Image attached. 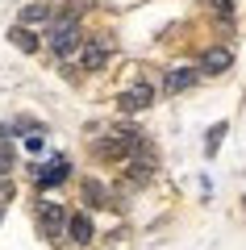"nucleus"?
Wrapping results in <instances>:
<instances>
[{
    "label": "nucleus",
    "instance_id": "nucleus-1",
    "mask_svg": "<svg viewBox=\"0 0 246 250\" xmlns=\"http://www.w3.org/2000/svg\"><path fill=\"white\" fill-rule=\"evenodd\" d=\"M50 50L59 54V59H71V54L79 59L84 42H79V29H75V21H63V25H54V34H50Z\"/></svg>",
    "mask_w": 246,
    "mask_h": 250
},
{
    "label": "nucleus",
    "instance_id": "nucleus-2",
    "mask_svg": "<svg viewBox=\"0 0 246 250\" xmlns=\"http://www.w3.org/2000/svg\"><path fill=\"white\" fill-rule=\"evenodd\" d=\"M138 142H142V138L134 134V129H121V134L105 138V142L96 146V154H100V159H125V154H134V150H138Z\"/></svg>",
    "mask_w": 246,
    "mask_h": 250
},
{
    "label": "nucleus",
    "instance_id": "nucleus-3",
    "mask_svg": "<svg viewBox=\"0 0 246 250\" xmlns=\"http://www.w3.org/2000/svg\"><path fill=\"white\" fill-rule=\"evenodd\" d=\"M109 54H113V46H109V38H92V42H84V50H79V71H100L109 62Z\"/></svg>",
    "mask_w": 246,
    "mask_h": 250
},
{
    "label": "nucleus",
    "instance_id": "nucleus-4",
    "mask_svg": "<svg viewBox=\"0 0 246 250\" xmlns=\"http://www.w3.org/2000/svg\"><path fill=\"white\" fill-rule=\"evenodd\" d=\"M150 100H155V88L150 83H134L130 92L117 96V104H121V113H142V108H150Z\"/></svg>",
    "mask_w": 246,
    "mask_h": 250
},
{
    "label": "nucleus",
    "instance_id": "nucleus-5",
    "mask_svg": "<svg viewBox=\"0 0 246 250\" xmlns=\"http://www.w3.org/2000/svg\"><path fill=\"white\" fill-rule=\"evenodd\" d=\"M38 217H42L46 238H63V229H67V221H71V217L63 213V205H54V200H46V205L38 208Z\"/></svg>",
    "mask_w": 246,
    "mask_h": 250
},
{
    "label": "nucleus",
    "instance_id": "nucleus-6",
    "mask_svg": "<svg viewBox=\"0 0 246 250\" xmlns=\"http://www.w3.org/2000/svg\"><path fill=\"white\" fill-rule=\"evenodd\" d=\"M67 171H71L67 159H50V163H42V167H34V184L54 188V184H63V179H67Z\"/></svg>",
    "mask_w": 246,
    "mask_h": 250
},
{
    "label": "nucleus",
    "instance_id": "nucleus-7",
    "mask_svg": "<svg viewBox=\"0 0 246 250\" xmlns=\"http://www.w3.org/2000/svg\"><path fill=\"white\" fill-rule=\"evenodd\" d=\"M201 75H204V71H196V67H171V71H167V80H163V88H167L171 96H176V92H188L196 80H201Z\"/></svg>",
    "mask_w": 246,
    "mask_h": 250
},
{
    "label": "nucleus",
    "instance_id": "nucleus-8",
    "mask_svg": "<svg viewBox=\"0 0 246 250\" xmlns=\"http://www.w3.org/2000/svg\"><path fill=\"white\" fill-rule=\"evenodd\" d=\"M229 62H234V54H229L225 46H213V50H204L201 71H204V75H221V71H229Z\"/></svg>",
    "mask_w": 246,
    "mask_h": 250
},
{
    "label": "nucleus",
    "instance_id": "nucleus-9",
    "mask_svg": "<svg viewBox=\"0 0 246 250\" xmlns=\"http://www.w3.org/2000/svg\"><path fill=\"white\" fill-rule=\"evenodd\" d=\"M67 238L75 242V246L92 242V217H88V213H71V221H67Z\"/></svg>",
    "mask_w": 246,
    "mask_h": 250
},
{
    "label": "nucleus",
    "instance_id": "nucleus-10",
    "mask_svg": "<svg viewBox=\"0 0 246 250\" xmlns=\"http://www.w3.org/2000/svg\"><path fill=\"white\" fill-rule=\"evenodd\" d=\"M150 171H155V154H146V159H134V163H130V179H134V184L150 179Z\"/></svg>",
    "mask_w": 246,
    "mask_h": 250
},
{
    "label": "nucleus",
    "instance_id": "nucleus-11",
    "mask_svg": "<svg viewBox=\"0 0 246 250\" xmlns=\"http://www.w3.org/2000/svg\"><path fill=\"white\" fill-rule=\"evenodd\" d=\"M9 38H13V46H17V50H25V54H34V50H38V38L29 34V29H13Z\"/></svg>",
    "mask_w": 246,
    "mask_h": 250
},
{
    "label": "nucleus",
    "instance_id": "nucleus-12",
    "mask_svg": "<svg viewBox=\"0 0 246 250\" xmlns=\"http://www.w3.org/2000/svg\"><path fill=\"white\" fill-rule=\"evenodd\" d=\"M221 138H225V121H217V125H213V129H209V138H204V154H209V159H213V154H217Z\"/></svg>",
    "mask_w": 246,
    "mask_h": 250
},
{
    "label": "nucleus",
    "instance_id": "nucleus-13",
    "mask_svg": "<svg viewBox=\"0 0 246 250\" xmlns=\"http://www.w3.org/2000/svg\"><path fill=\"white\" fill-rule=\"evenodd\" d=\"M21 21H25V25H38V21H50V9H46V4H29V9L21 13Z\"/></svg>",
    "mask_w": 246,
    "mask_h": 250
},
{
    "label": "nucleus",
    "instance_id": "nucleus-14",
    "mask_svg": "<svg viewBox=\"0 0 246 250\" xmlns=\"http://www.w3.org/2000/svg\"><path fill=\"white\" fill-rule=\"evenodd\" d=\"M84 200H88V205H105L109 196H105V188H100L96 179H88V184H84Z\"/></svg>",
    "mask_w": 246,
    "mask_h": 250
},
{
    "label": "nucleus",
    "instance_id": "nucleus-15",
    "mask_svg": "<svg viewBox=\"0 0 246 250\" xmlns=\"http://www.w3.org/2000/svg\"><path fill=\"white\" fill-rule=\"evenodd\" d=\"M204 4H213L221 17H229V13H234V0H204Z\"/></svg>",
    "mask_w": 246,
    "mask_h": 250
},
{
    "label": "nucleus",
    "instance_id": "nucleus-16",
    "mask_svg": "<svg viewBox=\"0 0 246 250\" xmlns=\"http://www.w3.org/2000/svg\"><path fill=\"white\" fill-rule=\"evenodd\" d=\"M9 171H13V154L0 146V175H9Z\"/></svg>",
    "mask_w": 246,
    "mask_h": 250
},
{
    "label": "nucleus",
    "instance_id": "nucleus-17",
    "mask_svg": "<svg viewBox=\"0 0 246 250\" xmlns=\"http://www.w3.org/2000/svg\"><path fill=\"white\" fill-rule=\"evenodd\" d=\"M25 146H29V150H42V146H46V138H42V129H38V134H29V138H25Z\"/></svg>",
    "mask_w": 246,
    "mask_h": 250
}]
</instances>
